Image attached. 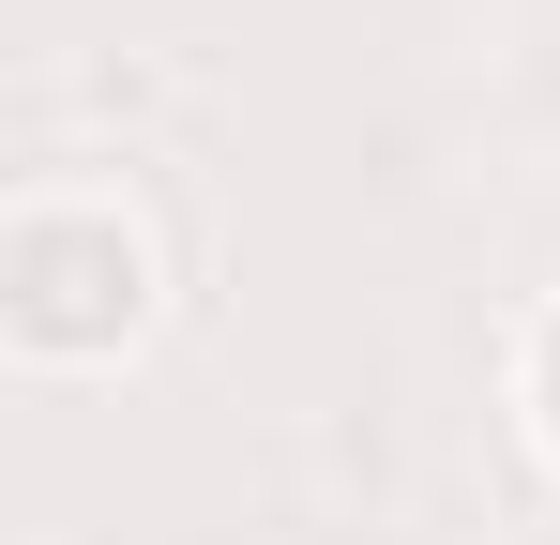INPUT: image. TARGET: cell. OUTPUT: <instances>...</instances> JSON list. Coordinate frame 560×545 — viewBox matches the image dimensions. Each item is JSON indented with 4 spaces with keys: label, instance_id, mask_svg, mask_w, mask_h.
Listing matches in <instances>:
<instances>
[{
    "label": "cell",
    "instance_id": "6da1fadb",
    "mask_svg": "<svg viewBox=\"0 0 560 545\" xmlns=\"http://www.w3.org/2000/svg\"><path fill=\"white\" fill-rule=\"evenodd\" d=\"M152 318H167V228L121 182L61 167L0 197V349L31 379H106L152 349Z\"/></svg>",
    "mask_w": 560,
    "mask_h": 545
},
{
    "label": "cell",
    "instance_id": "7a4b0ae2",
    "mask_svg": "<svg viewBox=\"0 0 560 545\" xmlns=\"http://www.w3.org/2000/svg\"><path fill=\"white\" fill-rule=\"evenodd\" d=\"M515 425H530V454L560 469V288L515 318Z\"/></svg>",
    "mask_w": 560,
    "mask_h": 545
}]
</instances>
